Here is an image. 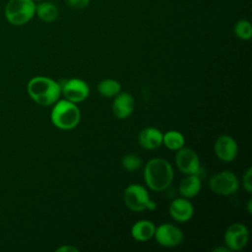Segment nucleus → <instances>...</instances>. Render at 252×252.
I'll return each mask as SVG.
<instances>
[{"instance_id": "1", "label": "nucleus", "mask_w": 252, "mask_h": 252, "mask_svg": "<svg viewBox=\"0 0 252 252\" xmlns=\"http://www.w3.org/2000/svg\"><path fill=\"white\" fill-rule=\"evenodd\" d=\"M171 164L162 158L150 159L144 168V179L147 186L156 192L167 189L173 180Z\"/></svg>"}, {"instance_id": "2", "label": "nucleus", "mask_w": 252, "mask_h": 252, "mask_svg": "<svg viewBox=\"0 0 252 252\" xmlns=\"http://www.w3.org/2000/svg\"><path fill=\"white\" fill-rule=\"evenodd\" d=\"M27 89L32 99L42 106L54 104L61 94L58 83L45 76L32 78L28 83Z\"/></svg>"}, {"instance_id": "3", "label": "nucleus", "mask_w": 252, "mask_h": 252, "mask_svg": "<svg viewBox=\"0 0 252 252\" xmlns=\"http://www.w3.org/2000/svg\"><path fill=\"white\" fill-rule=\"evenodd\" d=\"M50 118L55 127L61 130H71L79 124L81 112L77 103L61 99L54 103Z\"/></svg>"}, {"instance_id": "4", "label": "nucleus", "mask_w": 252, "mask_h": 252, "mask_svg": "<svg viewBox=\"0 0 252 252\" xmlns=\"http://www.w3.org/2000/svg\"><path fill=\"white\" fill-rule=\"evenodd\" d=\"M7 22L13 26H23L35 16V2L33 0H8L4 8Z\"/></svg>"}, {"instance_id": "5", "label": "nucleus", "mask_w": 252, "mask_h": 252, "mask_svg": "<svg viewBox=\"0 0 252 252\" xmlns=\"http://www.w3.org/2000/svg\"><path fill=\"white\" fill-rule=\"evenodd\" d=\"M57 83L65 99L71 102L79 103L85 100L90 94V88L88 84L82 79H61Z\"/></svg>"}, {"instance_id": "6", "label": "nucleus", "mask_w": 252, "mask_h": 252, "mask_svg": "<svg viewBox=\"0 0 252 252\" xmlns=\"http://www.w3.org/2000/svg\"><path fill=\"white\" fill-rule=\"evenodd\" d=\"M210 189L220 195H231L238 190L239 181L236 175L228 170L217 172L209 179Z\"/></svg>"}, {"instance_id": "7", "label": "nucleus", "mask_w": 252, "mask_h": 252, "mask_svg": "<svg viewBox=\"0 0 252 252\" xmlns=\"http://www.w3.org/2000/svg\"><path fill=\"white\" fill-rule=\"evenodd\" d=\"M123 201L128 209L134 212H141L148 209L151 201L148 190L140 184H130L123 193Z\"/></svg>"}, {"instance_id": "8", "label": "nucleus", "mask_w": 252, "mask_h": 252, "mask_svg": "<svg viewBox=\"0 0 252 252\" xmlns=\"http://www.w3.org/2000/svg\"><path fill=\"white\" fill-rule=\"evenodd\" d=\"M175 163L179 171L187 174H199L200 172V159L197 153L186 147H182L176 151Z\"/></svg>"}, {"instance_id": "9", "label": "nucleus", "mask_w": 252, "mask_h": 252, "mask_svg": "<svg viewBox=\"0 0 252 252\" xmlns=\"http://www.w3.org/2000/svg\"><path fill=\"white\" fill-rule=\"evenodd\" d=\"M249 231L246 225L236 222L230 224L224 232V244L230 251L241 250L248 242Z\"/></svg>"}, {"instance_id": "10", "label": "nucleus", "mask_w": 252, "mask_h": 252, "mask_svg": "<svg viewBox=\"0 0 252 252\" xmlns=\"http://www.w3.org/2000/svg\"><path fill=\"white\" fill-rule=\"evenodd\" d=\"M154 237L163 247H174L182 242L184 235L178 226L172 223H162L156 227Z\"/></svg>"}, {"instance_id": "11", "label": "nucleus", "mask_w": 252, "mask_h": 252, "mask_svg": "<svg viewBox=\"0 0 252 252\" xmlns=\"http://www.w3.org/2000/svg\"><path fill=\"white\" fill-rule=\"evenodd\" d=\"M214 150L217 157L220 160L229 162L236 158L238 153V146L232 137L228 135H221L216 140Z\"/></svg>"}, {"instance_id": "12", "label": "nucleus", "mask_w": 252, "mask_h": 252, "mask_svg": "<svg viewBox=\"0 0 252 252\" xmlns=\"http://www.w3.org/2000/svg\"><path fill=\"white\" fill-rule=\"evenodd\" d=\"M194 214V208L189 199L181 197L174 199L169 206L170 217L179 222H186L191 220Z\"/></svg>"}, {"instance_id": "13", "label": "nucleus", "mask_w": 252, "mask_h": 252, "mask_svg": "<svg viewBox=\"0 0 252 252\" xmlns=\"http://www.w3.org/2000/svg\"><path fill=\"white\" fill-rule=\"evenodd\" d=\"M134 97L129 93H119L114 96L112 112L118 119H126L134 110Z\"/></svg>"}, {"instance_id": "14", "label": "nucleus", "mask_w": 252, "mask_h": 252, "mask_svg": "<svg viewBox=\"0 0 252 252\" xmlns=\"http://www.w3.org/2000/svg\"><path fill=\"white\" fill-rule=\"evenodd\" d=\"M162 133L155 127H146L138 135L139 145L146 150L158 149L162 144Z\"/></svg>"}, {"instance_id": "15", "label": "nucleus", "mask_w": 252, "mask_h": 252, "mask_svg": "<svg viewBox=\"0 0 252 252\" xmlns=\"http://www.w3.org/2000/svg\"><path fill=\"white\" fill-rule=\"evenodd\" d=\"M202 187L199 174H187L179 183L178 191L184 198L190 199L198 195Z\"/></svg>"}, {"instance_id": "16", "label": "nucleus", "mask_w": 252, "mask_h": 252, "mask_svg": "<svg viewBox=\"0 0 252 252\" xmlns=\"http://www.w3.org/2000/svg\"><path fill=\"white\" fill-rule=\"evenodd\" d=\"M156 225L148 220H140L131 227V235L137 241H148L154 237Z\"/></svg>"}, {"instance_id": "17", "label": "nucleus", "mask_w": 252, "mask_h": 252, "mask_svg": "<svg viewBox=\"0 0 252 252\" xmlns=\"http://www.w3.org/2000/svg\"><path fill=\"white\" fill-rule=\"evenodd\" d=\"M35 15L42 22L52 23L59 16V9L53 2L44 0L35 4Z\"/></svg>"}, {"instance_id": "18", "label": "nucleus", "mask_w": 252, "mask_h": 252, "mask_svg": "<svg viewBox=\"0 0 252 252\" xmlns=\"http://www.w3.org/2000/svg\"><path fill=\"white\" fill-rule=\"evenodd\" d=\"M185 143V138L179 131L169 130L162 135V144L171 151H177L182 148Z\"/></svg>"}, {"instance_id": "19", "label": "nucleus", "mask_w": 252, "mask_h": 252, "mask_svg": "<svg viewBox=\"0 0 252 252\" xmlns=\"http://www.w3.org/2000/svg\"><path fill=\"white\" fill-rule=\"evenodd\" d=\"M97 92L105 97H114L121 91V85L114 79H104L97 85Z\"/></svg>"}, {"instance_id": "20", "label": "nucleus", "mask_w": 252, "mask_h": 252, "mask_svg": "<svg viewBox=\"0 0 252 252\" xmlns=\"http://www.w3.org/2000/svg\"><path fill=\"white\" fill-rule=\"evenodd\" d=\"M233 32L238 38L242 40H248L252 36V26L249 21L241 19L235 23Z\"/></svg>"}, {"instance_id": "21", "label": "nucleus", "mask_w": 252, "mask_h": 252, "mask_svg": "<svg viewBox=\"0 0 252 252\" xmlns=\"http://www.w3.org/2000/svg\"><path fill=\"white\" fill-rule=\"evenodd\" d=\"M121 164L128 171H135L142 165V159L135 154H127L121 159Z\"/></svg>"}, {"instance_id": "22", "label": "nucleus", "mask_w": 252, "mask_h": 252, "mask_svg": "<svg viewBox=\"0 0 252 252\" xmlns=\"http://www.w3.org/2000/svg\"><path fill=\"white\" fill-rule=\"evenodd\" d=\"M242 185L248 193L252 192V169H251V167L247 168V170L244 172V175L242 177Z\"/></svg>"}, {"instance_id": "23", "label": "nucleus", "mask_w": 252, "mask_h": 252, "mask_svg": "<svg viewBox=\"0 0 252 252\" xmlns=\"http://www.w3.org/2000/svg\"><path fill=\"white\" fill-rule=\"evenodd\" d=\"M69 7L74 9H84L90 4V0H66Z\"/></svg>"}, {"instance_id": "24", "label": "nucleus", "mask_w": 252, "mask_h": 252, "mask_svg": "<svg viewBox=\"0 0 252 252\" xmlns=\"http://www.w3.org/2000/svg\"><path fill=\"white\" fill-rule=\"evenodd\" d=\"M78 251H79L78 248L69 244L62 245L56 249V252H78Z\"/></svg>"}, {"instance_id": "25", "label": "nucleus", "mask_w": 252, "mask_h": 252, "mask_svg": "<svg viewBox=\"0 0 252 252\" xmlns=\"http://www.w3.org/2000/svg\"><path fill=\"white\" fill-rule=\"evenodd\" d=\"M212 251L214 252H230V250L225 246V247H216Z\"/></svg>"}, {"instance_id": "26", "label": "nucleus", "mask_w": 252, "mask_h": 252, "mask_svg": "<svg viewBox=\"0 0 252 252\" xmlns=\"http://www.w3.org/2000/svg\"><path fill=\"white\" fill-rule=\"evenodd\" d=\"M247 211L249 214L252 213V200L249 199L248 200V203H247Z\"/></svg>"}, {"instance_id": "27", "label": "nucleus", "mask_w": 252, "mask_h": 252, "mask_svg": "<svg viewBox=\"0 0 252 252\" xmlns=\"http://www.w3.org/2000/svg\"><path fill=\"white\" fill-rule=\"evenodd\" d=\"M34 2H40V1H44V0H33Z\"/></svg>"}]
</instances>
